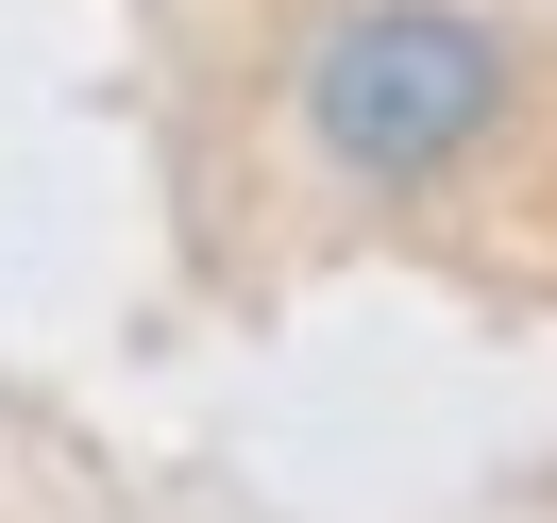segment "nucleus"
<instances>
[{
    "label": "nucleus",
    "instance_id": "obj_1",
    "mask_svg": "<svg viewBox=\"0 0 557 523\" xmlns=\"http://www.w3.org/2000/svg\"><path fill=\"white\" fill-rule=\"evenodd\" d=\"M490 119H507V35H490L473 0H355L305 51V136H321V170H355V186L473 170Z\"/></svg>",
    "mask_w": 557,
    "mask_h": 523
}]
</instances>
